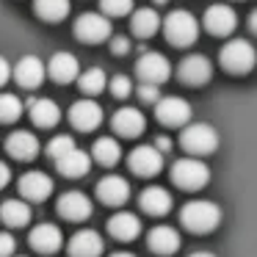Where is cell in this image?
<instances>
[{
  "label": "cell",
  "instance_id": "1f68e13d",
  "mask_svg": "<svg viewBox=\"0 0 257 257\" xmlns=\"http://www.w3.org/2000/svg\"><path fill=\"white\" fill-rule=\"evenodd\" d=\"M25 105L17 94H0V122H17Z\"/></svg>",
  "mask_w": 257,
  "mask_h": 257
},
{
  "label": "cell",
  "instance_id": "3957f363",
  "mask_svg": "<svg viewBox=\"0 0 257 257\" xmlns=\"http://www.w3.org/2000/svg\"><path fill=\"white\" fill-rule=\"evenodd\" d=\"M180 144L191 155H210L218 147V133H216V127H210L205 122H194V124H185L183 127Z\"/></svg>",
  "mask_w": 257,
  "mask_h": 257
},
{
  "label": "cell",
  "instance_id": "8d00e7d4",
  "mask_svg": "<svg viewBox=\"0 0 257 257\" xmlns=\"http://www.w3.org/2000/svg\"><path fill=\"white\" fill-rule=\"evenodd\" d=\"M130 50H133V45H130L127 36H113L111 39V53L113 56H127Z\"/></svg>",
  "mask_w": 257,
  "mask_h": 257
},
{
  "label": "cell",
  "instance_id": "7bdbcfd3",
  "mask_svg": "<svg viewBox=\"0 0 257 257\" xmlns=\"http://www.w3.org/2000/svg\"><path fill=\"white\" fill-rule=\"evenodd\" d=\"M111 257H136L133 251H116V254H111Z\"/></svg>",
  "mask_w": 257,
  "mask_h": 257
},
{
  "label": "cell",
  "instance_id": "f546056e",
  "mask_svg": "<svg viewBox=\"0 0 257 257\" xmlns=\"http://www.w3.org/2000/svg\"><path fill=\"white\" fill-rule=\"evenodd\" d=\"M34 12L47 23H58L69 14V0H34Z\"/></svg>",
  "mask_w": 257,
  "mask_h": 257
},
{
  "label": "cell",
  "instance_id": "9c48e42d",
  "mask_svg": "<svg viewBox=\"0 0 257 257\" xmlns=\"http://www.w3.org/2000/svg\"><path fill=\"white\" fill-rule=\"evenodd\" d=\"M155 116H158L161 124L183 127V124L194 116V111H191V105L183 100V97H161V100L155 102Z\"/></svg>",
  "mask_w": 257,
  "mask_h": 257
},
{
  "label": "cell",
  "instance_id": "cb8c5ba5",
  "mask_svg": "<svg viewBox=\"0 0 257 257\" xmlns=\"http://www.w3.org/2000/svg\"><path fill=\"white\" fill-rule=\"evenodd\" d=\"M139 205L150 216H166L172 210V194L166 188H161V185H150V188H144L139 194Z\"/></svg>",
  "mask_w": 257,
  "mask_h": 257
},
{
  "label": "cell",
  "instance_id": "2e32d148",
  "mask_svg": "<svg viewBox=\"0 0 257 257\" xmlns=\"http://www.w3.org/2000/svg\"><path fill=\"white\" fill-rule=\"evenodd\" d=\"M105 243H102V235L94 232V229H80L69 238V257H100Z\"/></svg>",
  "mask_w": 257,
  "mask_h": 257
},
{
  "label": "cell",
  "instance_id": "8fae6325",
  "mask_svg": "<svg viewBox=\"0 0 257 257\" xmlns=\"http://www.w3.org/2000/svg\"><path fill=\"white\" fill-rule=\"evenodd\" d=\"M69 122H72L75 130H80V133H89V130L100 127V122H102V108L97 105L94 100H78V102H72V108H69Z\"/></svg>",
  "mask_w": 257,
  "mask_h": 257
},
{
  "label": "cell",
  "instance_id": "4316f807",
  "mask_svg": "<svg viewBox=\"0 0 257 257\" xmlns=\"http://www.w3.org/2000/svg\"><path fill=\"white\" fill-rule=\"evenodd\" d=\"M0 221L6 227H25L31 221V207L25 205V199H6L0 205Z\"/></svg>",
  "mask_w": 257,
  "mask_h": 257
},
{
  "label": "cell",
  "instance_id": "e575fe53",
  "mask_svg": "<svg viewBox=\"0 0 257 257\" xmlns=\"http://www.w3.org/2000/svg\"><path fill=\"white\" fill-rule=\"evenodd\" d=\"M72 147H75V139H72V136H56V139H50V144H47V155L56 161V158L67 155Z\"/></svg>",
  "mask_w": 257,
  "mask_h": 257
},
{
  "label": "cell",
  "instance_id": "7a4b0ae2",
  "mask_svg": "<svg viewBox=\"0 0 257 257\" xmlns=\"http://www.w3.org/2000/svg\"><path fill=\"white\" fill-rule=\"evenodd\" d=\"M161 25H163L166 39L172 42L174 47H188V45H194V42L199 39V23H196L194 14L183 12V9L169 12V17L163 20Z\"/></svg>",
  "mask_w": 257,
  "mask_h": 257
},
{
  "label": "cell",
  "instance_id": "30bf717a",
  "mask_svg": "<svg viewBox=\"0 0 257 257\" xmlns=\"http://www.w3.org/2000/svg\"><path fill=\"white\" fill-rule=\"evenodd\" d=\"M14 78L23 89H39L47 78V69H45V61L39 56H23L14 67Z\"/></svg>",
  "mask_w": 257,
  "mask_h": 257
},
{
  "label": "cell",
  "instance_id": "f6af8a7d",
  "mask_svg": "<svg viewBox=\"0 0 257 257\" xmlns=\"http://www.w3.org/2000/svg\"><path fill=\"white\" fill-rule=\"evenodd\" d=\"M12 257H17V254H12Z\"/></svg>",
  "mask_w": 257,
  "mask_h": 257
},
{
  "label": "cell",
  "instance_id": "52a82bcc",
  "mask_svg": "<svg viewBox=\"0 0 257 257\" xmlns=\"http://www.w3.org/2000/svg\"><path fill=\"white\" fill-rule=\"evenodd\" d=\"M127 166L139 177H155L163 169V152L155 144H141L127 155Z\"/></svg>",
  "mask_w": 257,
  "mask_h": 257
},
{
  "label": "cell",
  "instance_id": "f35d334b",
  "mask_svg": "<svg viewBox=\"0 0 257 257\" xmlns=\"http://www.w3.org/2000/svg\"><path fill=\"white\" fill-rule=\"evenodd\" d=\"M12 78V64L0 56V86H6V80Z\"/></svg>",
  "mask_w": 257,
  "mask_h": 257
},
{
  "label": "cell",
  "instance_id": "d6986e66",
  "mask_svg": "<svg viewBox=\"0 0 257 257\" xmlns=\"http://www.w3.org/2000/svg\"><path fill=\"white\" fill-rule=\"evenodd\" d=\"M147 243H150V249L155 251V254H174V251L183 246V238H180V232H177L174 227L158 224V227L150 229V235H147Z\"/></svg>",
  "mask_w": 257,
  "mask_h": 257
},
{
  "label": "cell",
  "instance_id": "4dcf8cb0",
  "mask_svg": "<svg viewBox=\"0 0 257 257\" xmlns=\"http://www.w3.org/2000/svg\"><path fill=\"white\" fill-rule=\"evenodd\" d=\"M78 80V86H80V91L83 94H100L102 89H105V83H108V78H105V72H102L100 67H91V69H86L80 78H75Z\"/></svg>",
  "mask_w": 257,
  "mask_h": 257
},
{
  "label": "cell",
  "instance_id": "d4e9b609",
  "mask_svg": "<svg viewBox=\"0 0 257 257\" xmlns=\"http://www.w3.org/2000/svg\"><path fill=\"white\" fill-rule=\"evenodd\" d=\"M56 166H58V172H61L64 177H83V174H89V169H91V155L83 152V150H78V147H72L67 155L56 158Z\"/></svg>",
  "mask_w": 257,
  "mask_h": 257
},
{
  "label": "cell",
  "instance_id": "ffe728a7",
  "mask_svg": "<svg viewBox=\"0 0 257 257\" xmlns=\"http://www.w3.org/2000/svg\"><path fill=\"white\" fill-rule=\"evenodd\" d=\"M6 150L14 161H31V158L39 155V139L28 130H14L6 139Z\"/></svg>",
  "mask_w": 257,
  "mask_h": 257
},
{
  "label": "cell",
  "instance_id": "484cf974",
  "mask_svg": "<svg viewBox=\"0 0 257 257\" xmlns=\"http://www.w3.org/2000/svg\"><path fill=\"white\" fill-rule=\"evenodd\" d=\"M28 116L34 119L36 127H53V124H58V119H61V108L53 100H45V97L36 100L34 97V100L28 102Z\"/></svg>",
  "mask_w": 257,
  "mask_h": 257
},
{
  "label": "cell",
  "instance_id": "ac0fdd59",
  "mask_svg": "<svg viewBox=\"0 0 257 257\" xmlns=\"http://www.w3.org/2000/svg\"><path fill=\"white\" fill-rule=\"evenodd\" d=\"M97 196L102 205H124L130 196V183L119 174H108L97 183Z\"/></svg>",
  "mask_w": 257,
  "mask_h": 257
},
{
  "label": "cell",
  "instance_id": "d6a6232c",
  "mask_svg": "<svg viewBox=\"0 0 257 257\" xmlns=\"http://www.w3.org/2000/svg\"><path fill=\"white\" fill-rule=\"evenodd\" d=\"M100 9L105 17H124L133 12V0H100Z\"/></svg>",
  "mask_w": 257,
  "mask_h": 257
},
{
  "label": "cell",
  "instance_id": "74e56055",
  "mask_svg": "<svg viewBox=\"0 0 257 257\" xmlns=\"http://www.w3.org/2000/svg\"><path fill=\"white\" fill-rule=\"evenodd\" d=\"M17 249V240L12 232H0V257H12Z\"/></svg>",
  "mask_w": 257,
  "mask_h": 257
},
{
  "label": "cell",
  "instance_id": "8992f818",
  "mask_svg": "<svg viewBox=\"0 0 257 257\" xmlns=\"http://www.w3.org/2000/svg\"><path fill=\"white\" fill-rule=\"evenodd\" d=\"M75 36H78L80 42H89V45H97V42L108 39L111 36V20L105 17V14H97V12H89V14H80L78 20H75Z\"/></svg>",
  "mask_w": 257,
  "mask_h": 257
},
{
  "label": "cell",
  "instance_id": "5bb4252c",
  "mask_svg": "<svg viewBox=\"0 0 257 257\" xmlns=\"http://www.w3.org/2000/svg\"><path fill=\"white\" fill-rule=\"evenodd\" d=\"M177 75H180V80H183L185 86H202V83L210 80L213 67H210V61H207L205 56H185L183 61H180V67H177Z\"/></svg>",
  "mask_w": 257,
  "mask_h": 257
},
{
  "label": "cell",
  "instance_id": "9a60e30c",
  "mask_svg": "<svg viewBox=\"0 0 257 257\" xmlns=\"http://www.w3.org/2000/svg\"><path fill=\"white\" fill-rule=\"evenodd\" d=\"M91 210H94L91 199L86 194H80V191H67V194H61V199H58V213H61L67 221H86V218L91 216Z\"/></svg>",
  "mask_w": 257,
  "mask_h": 257
},
{
  "label": "cell",
  "instance_id": "44dd1931",
  "mask_svg": "<svg viewBox=\"0 0 257 257\" xmlns=\"http://www.w3.org/2000/svg\"><path fill=\"white\" fill-rule=\"evenodd\" d=\"M45 69L56 83H72L80 72V64L72 53H56V56L45 64Z\"/></svg>",
  "mask_w": 257,
  "mask_h": 257
},
{
  "label": "cell",
  "instance_id": "7c38bea8",
  "mask_svg": "<svg viewBox=\"0 0 257 257\" xmlns=\"http://www.w3.org/2000/svg\"><path fill=\"white\" fill-rule=\"evenodd\" d=\"M205 28H207V34H213V36H229L235 31V25H238V14H235V9L232 6H210L205 12Z\"/></svg>",
  "mask_w": 257,
  "mask_h": 257
},
{
  "label": "cell",
  "instance_id": "f1b7e54d",
  "mask_svg": "<svg viewBox=\"0 0 257 257\" xmlns=\"http://www.w3.org/2000/svg\"><path fill=\"white\" fill-rule=\"evenodd\" d=\"M119 158H122V147H119L116 139H97L94 147H91V161H97L100 166H116Z\"/></svg>",
  "mask_w": 257,
  "mask_h": 257
},
{
  "label": "cell",
  "instance_id": "ba28073f",
  "mask_svg": "<svg viewBox=\"0 0 257 257\" xmlns=\"http://www.w3.org/2000/svg\"><path fill=\"white\" fill-rule=\"evenodd\" d=\"M136 72H139L141 83H166L169 75H172V64H169L166 56L161 53H144V56L136 61Z\"/></svg>",
  "mask_w": 257,
  "mask_h": 257
},
{
  "label": "cell",
  "instance_id": "ab89813d",
  "mask_svg": "<svg viewBox=\"0 0 257 257\" xmlns=\"http://www.w3.org/2000/svg\"><path fill=\"white\" fill-rule=\"evenodd\" d=\"M9 180H12V169H9L6 163L0 161V188H6V185H9Z\"/></svg>",
  "mask_w": 257,
  "mask_h": 257
},
{
  "label": "cell",
  "instance_id": "e0dca14e",
  "mask_svg": "<svg viewBox=\"0 0 257 257\" xmlns=\"http://www.w3.org/2000/svg\"><path fill=\"white\" fill-rule=\"evenodd\" d=\"M28 243L34 246V249L39 251V254H53V251L61 249L64 235H61V229H58L56 224H39V227L31 229Z\"/></svg>",
  "mask_w": 257,
  "mask_h": 257
},
{
  "label": "cell",
  "instance_id": "603a6c76",
  "mask_svg": "<svg viewBox=\"0 0 257 257\" xmlns=\"http://www.w3.org/2000/svg\"><path fill=\"white\" fill-rule=\"evenodd\" d=\"M113 130H116L119 136H124V139H136V136L144 133V113L139 111V108H119L116 113H113L111 119Z\"/></svg>",
  "mask_w": 257,
  "mask_h": 257
},
{
  "label": "cell",
  "instance_id": "83f0119b",
  "mask_svg": "<svg viewBox=\"0 0 257 257\" xmlns=\"http://www.w3.org/2000/svg\"><path fill=\"white\" fill-rule=\"evenodd\" d=\"M130 28H133V34L139 36V39H150V36H155L158 28H161V14H158L155 9H139V12L133 14V20H130Z\"/></svg>",
  "mask_w": 257,
  "mask_h": 257
},
{
  "label": "cell",
  "instance_id": "7402d4cb",
  "mask_svg": "<svg viewBox=\"0 0 257 257\" xmlns=\"http://www.w3.org/2000/svg\"><path fill=\"white\" fill-rule=\"evenodd\" d=\"M108 232L116 240H133L141 235V218L130 210H119L108 218Z\"/></svg>",
  "mask_w": 257,
  "mask_h": 257
},
{
  "label": "cell",
  "instance_id": "836d02e7",
  "mask_svg": "<svg viewBox=\"0 0 257 257\" xmlns=\"http://www.w3.org/2000/svg\"><path fill=\"white\" fill-rule=\"evenodd\" d=\"M105 86L111 89L113 97H119V100H124V97L133 94V80H130L127 75H116V78H111Z\"/></svg>",
  "mask_w": 257,
  "mask_h": 257
},
{
  "label": "cell",
  "instance_id": "b9f144b4",
  "mask_svg": "<svg viewBox=\"0 0 257 257\" xmlns=\"http://www.w3.org/2000/svg\"><path fill=\"white\" fill-rule=\"evenodd\" d=\"M188 257H216V254H210V251H194V254H188Z\"/></svg>",
  "mask_w": 257,
  "mask_h": 257
},
{
  "label": "cell",
  "instance_id": "ee69618b",
  "mask_svg": "<svg viewBox=\"0 0 257 257\" xmlns=\"http://www.w3.org/2000/svg\"><path fill=\"white\" fill-rule=\"evenodd\" d=\"M152 3H155V6H166L169 0H152Z\"/></svg>",
  "mask_w": 257,
  "mask_h": 257
},
{
  "label": "cell",
  "instance_id": "6da1fadb",
  "mask_svg": "<svg viewBox=\"0 0 257 257\" xmlns=\"http://www.w3.org/2000/svg\"><path fill=\"white\" fill-rule=\"evenodd\" d=\"M180 221H183L185 229H191L196 235L213 232L221 224V207L210 199H194L180 210Z\"/></svg>",
  "mask_w": 257,
  "mask_h": 257
},
{
  "label": "cell",
  "instance_id": "4fadbf2b",
  "mask_svg": "<svg viewBox=\"0 0 257 257\" xmlns=\"http://www.w3.org/2000/svg\"><path fill=\"white\" fill-rule=\"evenodd\" d=\"M17 185L25 202H45L53 194V180L45 172H25Z\"/></svg>",
  "mask_w": 257,
  "mask_h": 257
},
{
  "label": "cell",
  "instance_id": "5b68a950",
  "mask_svg": "<svg viewBox=\"0 0 257 257\" xmlns=\"http://www.w3.org/2000/svg\"><path fill=\"white\" fill-rule=\"evenodd\" d=\"M172 180L177 188L183 191H199L207 185L210 180V169L205 161H196V158H183L172 166Z\"/></svg>",
  "mask_w": 257,
  "mask_h": 257
},
{
  "label": "cell",
  "instance_id": "d590c367",
  "mask_svg": "<svg viewBox=\"0 0 257 257\" xmlns=\"http://www.w3.org/2000/svg\"><path fill=\"white\" fill-rule=\"evenodd\" d=\"M136 94L141 97V102H158L161 100V89H158L155 83H141L139 89H136Z\"/></svg>",
  "mask_w": 257,
  "mask_h": 257
},
{
  "label": "cell",
  "instance_id": "277c9868",
  "mask_svg": "<svg viewBox=\"0 0 257 257\" xmlns=\"http://www.w3.org/2000/svg\"><path fill=\"white\" fill-rule=\"evenodd\" d=\"M218 61L229 75H246L254 67V47L246 39H229L218 53Z\"/></svg>",
  "mask_w": 257,
  "mask_h": 257
},
{
  "label": "cell",
  "instance_id": "60d3db41",
  "mask_svg": "<svg viewBox=\"0 0 257 257\" xmlns=\"http://www.w3.org/2000/svg\"><path fill=\"white\" fill-rule=\"evenodd\" d=\"M155 147H158V150L163 152V155H166V152L172 150V141H169L166 136H158V139H155Z\"/></svg>",
  "mask_w": 257,
  "mask_h": 257
}]
</instances>
